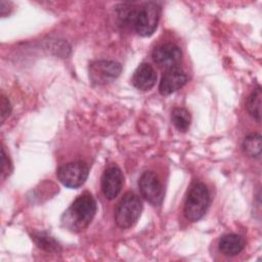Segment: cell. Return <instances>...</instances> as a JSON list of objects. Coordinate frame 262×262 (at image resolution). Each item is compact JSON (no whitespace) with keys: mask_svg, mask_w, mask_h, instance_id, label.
I'll return each instance as SVG.
<instances>
[{"mask_svg":"<svg viewBox=\"0 0 262 262\" xmlns=\"http://www.w3.org/2000/svg\"><path fill=\"white\" fill-rule=\"evenodd\" d=\"M160 13L161 8L155 2H146L139 7H135L131 4H123L118 8L120 24L132 28L142 37H148L156 31Z\"/></svg>","mask_w":262,"mask_h":262,"instance_id":"6da1fadb","label":"cell"},{"mask_svg":"<svg viewBox=\"0 0 262 262\" xmlns=\"http://www.w3.org/2000/svg\"><path fill=\"white\" fill-rule=\"evenodd\" d=\"M96 202L92 194L83 192L63 213L61 222L72 231H81L90 224L96 213Z\"/></svg>","mask_w":262,"mask_h":262,"instance_id":"7a4b0ae2","label":"cell"},{"mask_svg":"<svg viewBox=\"0 0 262 262\" xmlns=\"http://www.w3.org/2000/svg\"><path fill=\"white\" fill-rule=\"evenodd\" d=\"M210 204V193L203 182H194L186 195L184 202V216L187 220L194 222L200 220L206 213Z\"/></svg>","mask_w":262,"mask_h":262,"instance_id":"3957f363","label":"cell"},{"mask_svg":"<svg viewBox=\"0 0 262 262\" xmlns=\"http://www.w3.org/2000/svg\"><path fill=\"white\" fill-rule=\"evenodd\" d=\"M141 211L142 203L140 198L132 191L126 192L115 211L116 224L122 229L130 228L138 220Z\"/></svg>","mask_w":262,"mask_h":262,"instance_id":"277c9868","label":"cell"},{"mask_svg":"<svg viewBox=\"0 0 262 262\" xmlns=\"http://www.w3.org/2000/svg\"><path fill=\"white\" fill-rule=\"evenodd\" d=\"M89 174V167L85 162H71L60 166L57 170L58 180L69 188H78L84 184Z\"/></svg>","mask_w":262,"mask_h":262,"instance_id":"5b68a950","label":"cell"},{"mask_svg":"<svg viewBox=\"0 0 262 262\" xmlns=\"http://www.w3.org/2000/svg\"><path fill=\"white\" fill-rule=\"evenodd\" d=\"M138 186L143 199L152 206H161L164 200V187L157 175L151 171L141 174Z\"/></svg>","mask_w":262,"mask_h":262,"instance_id":"8992f818","label":"cell"},{"mask_svg":"<svg viewBox=\"0 0 262 262\" xmlns=\"http://www.w3.org/2000/svg\"><path fill=\"white\" fill-rule=\"evenodd\" d=\"M122 66L114 60H96L89 66V77L96 84H105L117 79Z\"/></svg>","mask_w":262,"mask_h":262,"instance_id":"52a82bcc","label":"cell"},{"mask_svg":"<svg viewBox=\"0 0 262 262\" xmlns=\"http://www.w3.org/2000/svg\"><path fill=\"white\" fill-rule=\"evenodd\" d=\"M152 59L160 68L169 70L179 67L182 59V52L176 44L165 43L154 49Z\"/></svg>","mask_w":262,"mask_h":262,"instance_id":"ba28073f","label":"cell"},{"mask_svg":"<svg viewBox=\"0 0 262 262\" xmlns=\"http://www.w3.org/2000/svg\"><path fill=\"white\" fill-rule=\"evenodd\" d=\"M124 183V176L117 166L106 168L101 177V189L107 200H114L121 192Z\"/></svg>","mask_w":262,"mask_h":262,"instance_id":"9c48e42d","label":"cell"},{"mask_svg":"<svg viewBox=\"0 0 262 262\" xmlns=\"http://www.w3.org/2000/svg\"><path fill=\"white\" fill-rule=\"evenodd\" d=\"M187 76L184 73V71L179 68H172L169 70H166L164 75L162 76L159 90L162 95H169L181 87L186 83Z\"/></svg>","mask_w":262,"mask_h":262,"instance_id":"30bf717a","label":"cell"},{"mask_svg":"<svg viewBox=\"0 0 262 262\" xmlns=\"http://www.w3.org/2000/svg\"><path fill=\"white\" fill-rule=\"evenodd\" d=\"M156 81L157 74L154 68L147 62L140 63L132 77L133 85L141 91H147L151 89L156 84Z\"/></svg>","mask_w":262,"mask_h":262,"instance_id":"8fae6325","label":"cell"},{"mask_svg":"<svg viewBox=\"0 0 262 262\" xmlns=\"http://www.w3.org/2000/svg\"><path fill=\"white\" fill-rule=\"evenodd\" d=\"M246 246L244 237L239 234L228 233L220 237L218 247L220 252L225 256H235L239 254Z\"/></svg>","mask_w":262,"mask_h":262,"instance_id":"7c38bea8","label":"cell"},{"mask_svg":"<svg viewBox=\"0 0 262 262\" xmlns=\"http://www.w3.org/2000/svg\"><path fill=\"white\" fill-rule=\"evenodd\" d=\"M261 87L258 86L256 89H254L251 94L248 96L246 101V108L249 112V114L258 122H260L261 119Z\"/></svg>","mask_w":262,"mask_h":262,"instance_id":"4fadbf2b","label":"cell"},{"mask_svg":"<svg viewBox=\"0 0 262 262\" xmlns=\"http://www.w3.org/2000/svg\"><path fill=\"white\" fill-rule=\"evenodd\" d=\"M242 148L246 156L250 158H259L261 155V135L254 133L246 136Z\"/></svg>","mask_w":262,"mask_h":262,"instance_id":"5bb4252c","label":"cell"},{"mask_svg":"<svg viewBox=\"0 0 262 262\" xmlns=\"http://www.w3.org/2000/svg\"><path fill=\"white\" fill-rule=\"evenodd\" d=\"M171 121L179 131L185 132L190 125V114L183 107H176L171 113Z\"/></svg>","mask_w":262,"mask_h":262,"instance_id":"9a60e30c","label":"cell"},{"mask_svg":"<svg viewBox=\"0 0 262 262\" xmlns=\"http://www.w3.org/2000/svg\"><path fill=\"white\" fill-rule=\"evenodd\" d=\"M32 236V238L35 241L39 248L50 253H57L60 251L59 244L53 237L49 236L46 232H36Z\"/></svg>","mask_w":262,"mask_h":262,"instance_id":"2e32d148","label":"cell"},{"mask_svg":"<svg viewBox=\"0 0 262 262\" xmlns=\"http://www.w3.org/2000/svg\"><path fill=\"white\" fill-rule=\"evenodd\" d=\"M0 105H1V123H4L5 119L9 116V114L11 112V106H10L9 100L3 94L1 96V103H0Z\"/></svg>","mask_w":262,"mask_h":262,"instance_id":"e0dca14e","label":"cell"},{"mask_svg":"<svg viewBox=\"0 0 262 262\" xmlns=\"http://www.w3.org/2000/svg\"><path fill=\"white\" fill-rule=\"evenodd\" d=\"M6 160H7V158H6L4 148L2 147V176L9 174V172L11 171V164H10V162L7 163Z\"/></svg>","mask_w":262,"mask_h":262,"instance_id":"ac0fdd59","label":"cell"}]
</instances>
